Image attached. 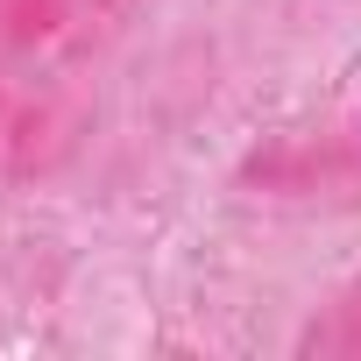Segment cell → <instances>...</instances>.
<instances>
[{
    "label": "cell",
    "instance_id": "6da1fadb",
    "mask_svg": "<svg viewBox=\"0 0 361 361\" xmlns=\"http://www.w3.org/2000/svg\"><path fill=\"white\" fill-rule=\"evenodd\" d=\"M333 347H347V354H361V305H347V326L340 333H326Z\"/></svg>",
    "mask_w": 361,
    "mask_h": 361
}]
</instances>
